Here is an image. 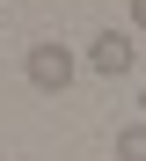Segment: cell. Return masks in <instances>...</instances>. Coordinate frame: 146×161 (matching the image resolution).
<instances>
[{
    "label": "cell",
    "instance_id": "cell-2",
    "mask_svg": "<svg viewBox=\"0 0 146 161\" xmlns=\"http://www.w3.org/2000/svg\"><path fill=\"white\" fill-rule=\"evenodd\" d=\"M88 66H95V73H110V80H117V73H132V66H139V44H132L124 30H102L95 44H88Z\"/></svg>",
    "mask_w": 146,
    "mask_h": 161
},
{
    "label": "cell",
    "instance_id": "cell-3",
    "mask_svg": "<svg viewBox=\"0 0 146 161\" xmlns=\"http://www.w3.org/2000/svg\"><path fill=\"white\" fill-rule=\"evenodd\" d=\"M117 161H146V117L139 125H117Z\"/></svg>",
    "mask_w": 146,
    "mask_h": 161
},
{
    "label": "cell",
    "instance_id": "cell-4",
    "mask_svg": "<svg viewBox=\"0 0 146 161\" xmlns=\"http://www.w3.org/2000/svg\"><path fill=\"white\" fill-rule=\"evenodd\" d=\"M132 30H146V0H132Z\"/></svg>",
    "mask_w": 146,
    "mask_h": 161
},
{
    "label": "cell",
    "instance_id": "cell-5",
    "mask_svg": "<svg viewBox=\"0 0 146 161\" xmlns=\"http://www.w3.org/2000/svg\"><path fill=\"white\" fill-rule=\"evenodd\" d=\"M139 117H146V88H139Z\"/></svg>",
    "mask_w": 146,
    "mask_h": 161
},
{
    "label": "cell",
    "instance_id": "cell-1",
    "mask_svg": "<svg viewBox=\"0 0 146 161\" xmlns=\"http://www.w3.org/2000/svg\"><path fill=\"white\" fill-rule=\"evenodd\" d=\"M22 73H29V88H37V95H66V88H73V73H80V59H73L58 37H44V44H29Z\"/></svg>",
    "mask_w": 146,
    "mask_h": 161
}]
</instances>
